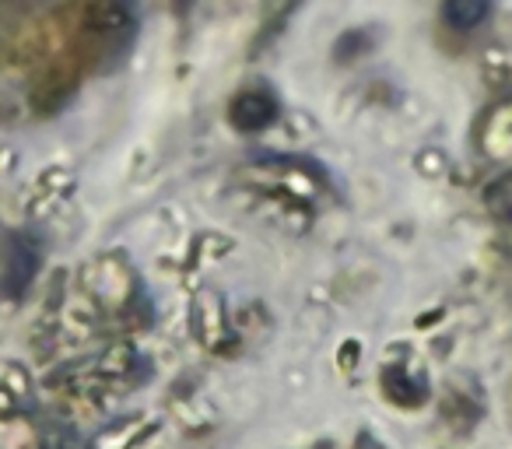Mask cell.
Instances as JSON below:
<instances>
[{"label": "cell", "instance_id": "6da1fadb", "mask_svg": "<svg viewBox=\"0 0 512 449\" xmlns=\"http://www.w3.org/2000/svg\"><path fill=\"white\" fill-rule=\"evenodd\" d=\"M43 264V253L39 243L25 232H11L0 243V295L4 299H18V295L29 292L32 278L39 274Z\"/></svg>", "mask_w": 512, "mask_h": 449}, {"label": "cell", "instance_id": "7a4b0ae2", "mask_svg": "<svg viewBox=\"0 0 512 449\" xmlns=\"http://www.w3.org/2000/svg\"><path fill=\"white\" fill-rule=\"evenodd\" d=\"M278 120V99H274L267 88H249L239 99L232 102V123L242 134H256V130H267Z\"/></svg>", "mask_w": 512, "mask_h": 449}, {"label": "cell", "instance_id": "3957f363", "mask_svg": "<svg viewBox=\"0 0 512 449\" xmlns=\"http://www.w3.org/2000/svg\"><path fill=\"white\" fill-rule=\"evenodd\" d=\"M491 11V0H446L442 4V18H446L449 29H477V25L488 18Z\"/></svg>", "mask_w": 512, "mask_h": 449}, {"label": "cell", "instance_id": "277c9868", "mask_svg": "<svg viewBox=\"0 0 512 449\" xmlns=\"http://www.w3.org/2000/svg\"><path fill=\"white\" fill-rule=\"evenodd\" d=\"M484 197H488L491 214H498L502 221H512V172H505L502 179H495Z\"/></svg>", "mask_w": 512, "mask_h": 449}]
</instances>
